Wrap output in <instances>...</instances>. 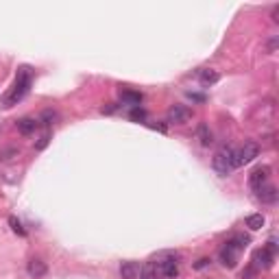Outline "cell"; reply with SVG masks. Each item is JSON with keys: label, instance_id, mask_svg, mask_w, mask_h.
Returning <instances> with one entry per match:
<instances>
[{"label": "cell", "instance_id": "cell-1", "mask_svg": "<svg viewBox=\"0 0 279 279\" xmlns=\"http://www.w3.org/2000/svg\"><path fill=\"white\" fill-rule=\"evenodd\" d=\"M31 68L29 65H22V68L18 70V77H15V83L13 87L3 96V107H13V105H18L24 96L29 94V89H31Z\"/></svg>", "mask_w": 279, "mask_h": 279}, {"label": "cell", "instance_id": "cell-2", "mask_svg": "<svg viewBox=\"0 0 279 279\" xmlns=\"http://www.w3.org/2000/svg\"><path fill=\"white\" fill-rule=\"evenodd\" d=\"M234 146H220V149L216 151L214 159H212V166H214V170L218 172L220 177H227L229 172L234 170Z\"/></svg>", "mask_w": 279, "mask_h": 279}, {"label": "cell", "instance_id": "cell-3", "mask_svg": "<svg viewBox=\"0 0 279 279\" xmlns=\"http://www.w3.org/2000/svg\"><path fill=\"white\" fill-rule=\"evenodd\" d=\"M260 155V146L258 142H244V146L234 151V168H242L251 164Z\"/></svg>", "mask_w": 279, "mask_h": 279}, {"label": "cell", "instance_id": "cell-4", "mask_svg": "<svg viewBox=\"0 0 279 279\" xmlns=\"http://www.w3.org/2000/svg\"><path fill=\"white\" fill-rule=\"evenodd\" d=\"M153 264H155V268H157V273L161 277H166V279H175L179 275V262L172 253H164V255H159Z\"/></svg>", "mask_w": 279, "mask_h": 279}, {"label": "cell", "instance_id": "cell-5", "mask_svg": "<svg viewBox=\"0 0 279 279\" xmlns=\"http://www.w3.org/2000/svg\"><path fill=\"white\" fill-rule=\"evenodd\" d=\"M168 122H175V125H183L192 118V109L185 107V105H172V107L166 111Z\"/></svg>", "mask_w": 279, "mask_h": 279}, {"label": "cell", "instance_id": "cell-6", "mask_svg": "<svg viewBox=\"0 0 279 279\" xmlns=\"http://www.w3.org/2000/svg\"><path fill=\"white\" fill-rule=\"evenodd\" d=\"M268 177H270V166H258V168L249 175V185H251V190L258 192L262 185H266V183H268Z\"/></svg>", "mask_w": 279, "mask_h": 279}, {"label": "cell", "instance_id": "cell-7", "mask_svg": "<svg viewBox=\"0 0 279 279\" xmlns=\"http://www.w3.org/2000/svg\"><path fill=\"white\" fill-rule=\"evenodd\" d=\"M273 262H275V253L266 249V247H262L258 249L255 253H253V264H255L258 268H270L273 266Z\"/></svg>", "mask_w": 279, "mask_h": 279}, {"label": "cell", "instance_id": "cell-8", "mask_svg": "<svg viewBox=\"0 0 279 279\" xmlns=\"http://www.w3.org/2000/svg\"><path fill=\"white\" fill-rule=\"evenodd\" d=\"M27 273H29L33 279H42V277L48 273V266H46V262H42L39 258H33L29 264H27Z\"/></svg>", "mask_w": 279, "mask_h": 279}, {"label": "cell", "instance_id": "cell-9", "mask_svg": "<svg viewBox=\"0 0 279 279\" xmlns=\"http://www.w3.org/2000/svg\"><path fill=\"white\" fill-rule=\"evenodd\" d=\"M255 194H258V199H260L262 203H266V205L277 203V196H279L277 188H275V185H268V183H266V185H262Z\"/></svg>", "mask_w": 279, "mask_h": 279}, {"label": "cell", "instance_id": "cell-10", "mask_svg": "<svg viewBox=\"0 0 279 279\" xmlns=\"http://www.w3.org/2000/svg\"><path fill=\"white\" fill-rule=\"evenodd\" d=\"M251 240H249V236H242V234H236V236H231L229 238V240L225 242V247H229V249H234L238 255H240V253L247 249V244H249Z\"/></svg>", "mask_w": 279, "mask_h": 279}, {"label": "cell", "instance_id": "cell-11", "mask_svg": "<svg viewBox=\"0 0 279 279\" xmlns=\"http://www.w3.org/2000/svg\"><path fill=\"white\" fill-rule=\"evenodd\" d=\"M140 270H142V266H140L137 262H122L120 277L122 279H137L140 277Z\"/></svg>", "mask_w": 279, "mask_h": 279}, {"label": "cell", "instance_id": "cell-12", "mask_svg": "<svg viewBox=\"0 0 279 279\" xmlns=\"http://www.w3.org/2000/svg\"><path fill=\"white\" fill-rule=\"evenodd\" d=\"M39 127V120L35 118H29V116H24L18 120V131L22 135H31V133H35V129Z\"/></svg>", "mask_w": 279, "mask_h": 279}, {"label": "cell", "instance_id": "cell-13", "mask_svg": "<svg viewBox=\"0 0 279 279\" xmlns=\"http://www.w3.org/2000/svg\"><path fill=\"white\" fill-rule=\"evenodd\" d=\"M142 94L140 92H131V89H122L120 92V101L125 105H131V107H140V103H142Z\"/></svg>", "mask_w": 279, "mask_h": 279}, {"label": "cell", "instance_id": "cell-14", "mask_svg": "<svg viewBox=\"0 0 279 279\" xmlns=\"http://www.w3.org/2000/svg\"><path fill=\"white\" fill-rule=\"evenodd\" d=\"M220 262H223V266L234 268L236 262H238V253L234 249H229V247H223L220 249Z\"/></svg>", "mask_w": 279, "mask_h": 279}, {"label": "cell", "instance_id": "cell-15", "mask_svg": "<svg viewBox=\"0 0 279 279\" xmlns=\"http://www.w3.org/2000/svg\"><path fill=\"white\" fill-rule=\"evenodd\" d=\"M218 72L216 70H210V68H203V70H199V81L203 85H214V83H218Z\"/></svg>", "mask_w": 279, "mask_h": 279}, {"label": "cell", "instance_id": "cell-16", "mask_svg": "<svg viewBox=\"0 0 279 279\" xmlns=\"http://www.w3.org/2000/svg\"><path fill=\"white\" fill-rule=\"evenodd\" d=\"M196 137L201 140L203 146H210L212 142H214V140H212V131H210V127L205 125V122H203V125H199V129H196Z\"/></svg>", "mask_w": 279, "mask_h": 279}, {"label": "cell", "instance_id": "cell-17", "mask_svg": "<svg viewBox=\"0 0 279 279\" xmlns=\"http://www.w3.org/2000/svg\"><path fill=\"white\" fill-rule=\"evenodd\" d=\"M264 223H266V218L262 216V214H251V216H247V227L251 229V231H260V229L264 227Z\"/></svg>", "mask_w": 279, "mask_h": 279}, {"label": "cell", "instance_id": "cell-18", "mask_svg": "<svg viewBox=\"0 0 279 279\" xmlns=\"http://www.w3.org/2000/svg\"><path fill=\"white\" fill-rule=\"evenodd\" d=\"M137 279H159V273H157V268H155L153 262H151V264H146V266H142Z\"/></svg>", "mask_w": 279, "mask_h": 279}, {"label": "cell", "instance_id": "cell-19", "mask_svg": "<svg viewBox=\"0 0 279 279\" xmlns=\"http://www.w3.org/2000/svg\"><path fill=\"white\" fill-rule=\"evenodd\" d=\"M129 118L133 120V122H144V120H146V111H144L142 107H131Z\"/></svg>", "mask_w": 279, "mask_h": 279}, {"label": "cell", "instance_id": "cell-20", "mask_svg": "<svg viewBox=\"0 0 279 279\" xmlns=\"http://www.w3.org/2000/svg\"><path fill=\"white\" fill-rule=\"evenodd\" d=\"M9 225H11V229H13L15 234H20V236H27V231H24V227L20 225V220L15 218V216H11V218H9Z\"/></svg>", "mask_w": 279, "mask_h": 279}, {"label": "cell", "instance_id": "cell-21", "mask_svg": "<svg viewBox=\"0 0 279 279\" xmlns=\"http://www.w3.org/2000/svg\"><path fill=\"white\" fill-rule=\"evenodd\" d=\"M55 118H57V113H55V111H51V109L42 113V120H46L44 125H53V120H55Z\"/></svg>", "mask_w": 279, "mask_h": 279}, {"label": "cell", "instance_id": "cell-22", "mask_svg": "<svg viewBox=\"0 0 279 279\" xmlns=\"http://www.w3.org/2000/svg\"><path fill=\"white\" fill-rule=\"evenodd\" d=\"M48 140H51V133H46V135H42V137H39V142L35 144V149H37V151H42V149H46Z\"/></svg>", "mask_w": 279, "mask_h": 279}, {"label": "cell", "instance_id": "cell-23", "mask_svg": "<svg viewBox=\"0 0 279 279\" xmlns=\"http://www.w3.org/2000/svg\"><path fill=\"white\" fill-rule=\"evenodd\" d=\"M207 264H210V260H207V258H203V260H199V262H196V264H194V268H205Z\"/></svg>", "mask_w": 279, "mask_h": 279}, {"label": "cell", "instance_id": "cell-24", "mask_svg": "<svg viewBox=\"0 0 279 279\" xmlns=\"http://www.w3.org/2000/svg\"><path fill=\"white\" fill-rule=\"evenodd\" d=\"M190 98H192V101H199V103L205 101V96H201V94H192V92H190Z\"/></svg>", "mask_w": 279, "mask_h": 279}, {"label": "cell", "instance_id": "cell-25", "mask_svg": "<svg viewBox=\"0 0 279 279\" xmlns=\"http://www.w3.org/2000/svg\"><path fill=\"white\" fill-rule=\"evenodd\" d=\"M149 127H151V129H157V131H161V133H166V127H164V125H153V122H151Z\"/></svg>", "mask_w": 279, "mask_h": 279}]
</instances>
